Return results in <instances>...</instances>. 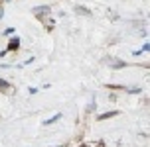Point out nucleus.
I'll use <instances>...</instances> for the list:
<instances>
[{
	"instance_id": "f257e3e1",
	"label": "nucleus",
	"mask_w": 150,
	"mask_h": 147,
	"mask_svg": "<svg viewBox=\"0 0 150 147\" xmlns=\"http://www.w3.org/2000/svg\"><path fill=\"white\" fill-rule=\"evenodd\" d=\"M119 112H107V116H99V120H105V118H112V116H117Z\"/></svg>"
},
{
	"instance_id": "f03ea898",
	"label": "nucleus",
	"mask_w": 150,
	"mask_h": 147,
	"mask_svg": "<svg viewBox=\"0 0 150 147\" xmlns=\"http://www.w3.org/2000/svg\"><path fill=\"white\" fill-rule=\"evenodd\" d=\"M61 118V114H55V116L52 118V120H47V122H45V124H53V122H57V120H59Z\"/></svg>"
},
{
	"instance_id": "7ed1b4c3",
	"label": "nucleus",
	"mask_w": 150,
	"mask_h": 147,
	"mask_svg": "<svg viewBox=\"0 0 150 147\" xmlns=\"http://www.w3.org/2000/svg\"><path fill=\"white\" fill-rule=\"evenodd\" d=\"M2 16H4V8L0 6V18H2Z\"/></svg>"
},
{
	"instance_id": "20e7f679",
	"label": "nucleus",
	"mask_w": 150,
	"mask_h": 147,
	"mask_svg": "<svg viewBox=\"0 0 150 147\" xmlns=\"http://www.w3.org/2000/svg\"><path fill=\"white\" fill-rule=\"evenodd\" d=\"M0 88H6V84H4V81H0Z\"/></svg>"
}]
</instances>
